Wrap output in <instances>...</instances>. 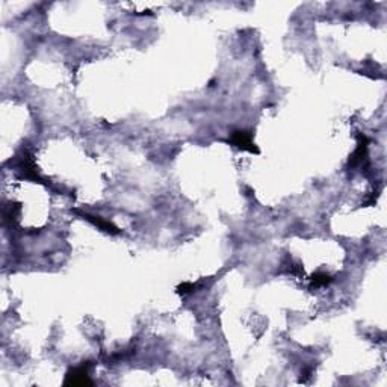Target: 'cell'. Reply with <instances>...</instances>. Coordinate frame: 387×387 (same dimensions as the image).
Instances as JSON below:
<instances>
[{
  "mask_svg": "<svg viewBox=\"0 0 387 387\" xmlns=\"http://www.w3.org/2000/svg\"><path fill=\"white\" fill-rule=\"evenodd\" d=\"M83 217H85L86 219H88V221H91L93 224H95L97 227H100L102 230L108 232V233H112V234L118 233V229L114 226V224L109 222V221H105V219H102L100 217H93V215H88V214H83Z\"/></svg>",
  "mask_w": 387,
  "mask_h": 387,
  "instance_id": "cell-3",
  "label": "cell"
},
{
  "mask_svg": "<svg viewBox=\"0 0 387 387\" xmlns=\"http://www.w3.org/2000/svg\"><path fill=\"white\" fill-rule=\"evenodd\" d=\"M232 142L239 147L242 150H248V152L251 153H257L259 150L254 147V142H253V138H251V133H248L245 130H238L232 135Z\"/></svg>",
  "mask_w": 387,
  "mask_h": 387,
  "instance_id": "cell-1",
  "label": "cell"
},
{
  "mask_svg": "<svg viewBox=\"0 0 387 387\" xmlns=\"http://www.w3.org/2000/svg\"><path fill=\"white\" fill-rule=\"evenodd\" d=\"M88 372H90L88 365H82L80 368L73 369V371L68 373L67 384H79V386L91 384V381L88 380Z\"/></svg>",
  "mask_w": 387,
  "mask_h": 387,
  "instance_id": "cell-2",
  "label": "cell"
},
{
  "mask_svg": "<svg viewBox=\"0 0 387 387\" xmlns=\"http://www.w3.org/2000/svg\"><path fill=\"white\" fill-rule=\"evenodd\" d=\"M192 291H194V284H191V283H183L179 288L180 294H188V292H192Z\"/></svg>",
  "mask_w": 387,
  "mask_h": 387,
  "instance_id": "cell-5",
  "label": "cell"
},
{
  "mask_svg": "<svg viewBox=\"0 0 387 387\" xmlns=\"http://www.w3.org/2000/svg\"><path fill=\"white\" fill-rule=\"evenodd\" d=\"M331 281V277L328 276V274L325 272H318L313 276V279H311V284L315 286V288H321V286H325Z\"/></svg>",
  "mask_w": 387,
  "mask_h": 387,
  "instance_id": "cell-4",
  "label": "cell"
}]
</instances>
